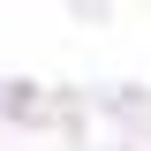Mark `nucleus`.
<instances>
[{
	"mask_svg": "<svg viewBox=\"0 0 151 151\" xmlns=\"http://www.w3.org/2000/svg\"><path fill=\"white\" fill-rule=\"evenodd\" d=\"M30 106V83H0V113H23Z\"/></svg>",
	"mask_w": 151,
	"mask_h": 151,
	"instance_id": "obj_1",
	"label": "nucleus"
}]
</instances>
